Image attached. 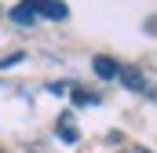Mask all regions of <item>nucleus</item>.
Here are the masks:
<instances>
[{
    "instance_id": "f257e3e1",
    "label": "nucleus",
    "mask_w": 157,
    "mask_h": 153,
    "mask_svg": "<svg viewBox=\"0 0 157 153\" xmlns=\"http://www.w3.org/2000/svg\"><path fill=\"white\" fill-rule=\"evenodd\" d=\"M37 18H66L70 11H66V4L62 0H22Z\"/></svg>"
},
{
    "instance_id": "7ed1b4c3",
    "label": "nucleus",
    "mask_w": 157,
    "mask_h": 153,
    "mask_svg": "<svg viewBox=\"0 0 157 153\" xmlns=\"http://www.w3.org/2000/svg\"><path fill=\"white\" fill-rule=\"evenodd\" d=\"M11 18H15V22H22V26H33V22H37V15H33L26 4H18V7L11 11Z\"/></svg>"
},
{
    "instance_id": "f03ea898",
    "label": "nucleus",
    "mask_w": 157,
    "mask_h": 153,
    "mask_svg": "<svg viewBox=\"0 0 157 153\" xmlns=\"http://www.w3.org/2000/svg\"><path fill=\"white\" fill-rule=\"evenodd\" d=\"M95 73L102 76V80H113V76L121 73V66L113 62V58H106V55H99V58H95Z\"/></svg>"
}]
</instances>
